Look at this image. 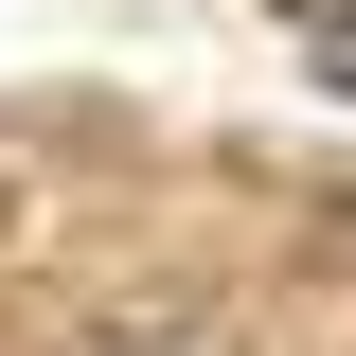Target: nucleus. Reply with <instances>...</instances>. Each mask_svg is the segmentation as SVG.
<instances>
[{"label": "nucleus", "mask_w": 356, "mask_h": 356, "mask_svg": "<svg viewBox=\"0 0 356 356\" xmlns=\"http://www.w3.org/2000/svg\"><path fill=\"white\" fill-rule=\"evenodd\" d=\"M303 72H321V89L356 107V0H303Z\"/></svg>", "instance_id": "f257e3e1"}, {"label": "nucleus", "mask_w": 356, "mask_h": 356, "mask_svg": "<svg viewBox=\"0 0 356 356\" xmlns=\"http://www.w3.org/2000/svg\"><path fill=\"white\" fill-rule=\"evenodd\" d=\"M72 356H214L196 321H107V339H72Z\"/></svg>", "instance_id": "f03ea898"}]
</instances>
